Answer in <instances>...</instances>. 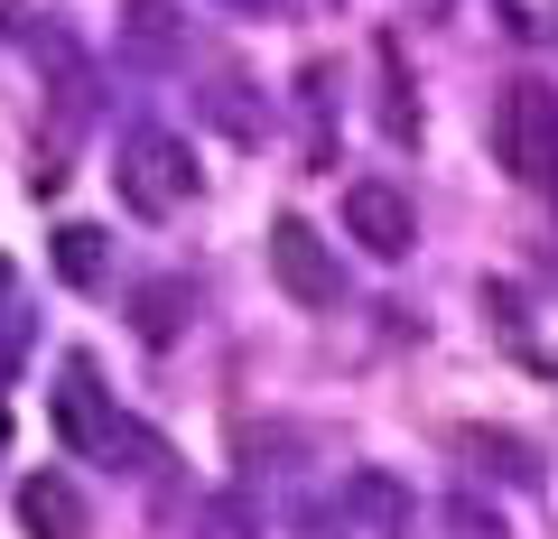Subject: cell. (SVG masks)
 <instances>
[{"instance_id": "6da1fadb", "label": "cell", "mask_w": 558, "mask_h": 539, "mask_svg": "<svg viewBox=\"0 0 558 539\" xmlns=\"http://www.w3.org/2000/svg\"><path fill=\"white\" fill-rule=\"evenodd\" d=\"M494 159H502V177H521V186H539L558 168V84L521 75V84L494 94Z\"/></svg>"}, {"instance_id": "277c9868", "label": "cell", "mask_w": 558, "mask_h": 539, "mask_svg": "<svg viewBox=\"0 0 558 539\" xmlns=\"http://www.w3.org/2000/svg\"><path fill=\"white\" fill-rule=\"evenodd\" d=\"M344 233H354L373 260H400V252L418 242V223H410V196H400L391 177H354V186H344Z\"/></svg>"}, {"instance_id": "8992f818", "label": "cell", "mask_w": 558, "mask_h": 539, "mask_svg": "<svg viewBox=\"0 0 558 539\" xmlns=\"http://www.w3.org/2000/svg\"><path fill=\"white\" fill-rule=\"evenodd\" d=\"M57 428L75 446H112V438H131L121 419H102V400H94V372L84 363H65V391H57Z\"/></svg>"}, {"instance_id": "9c48e42d", "label": "cell", "mask_w": 558, "mask_h": 539, "mask_svg": "<svg viewBox=\"0 0 558 539\" xmlns=\"http://www.w3.org/2000/svg\"><path fill=\"white\" fill-rule=\"evenodd\" d=\"M140 335H149V344L178 335V289H140Z\"/></svg>"}, {"instance_id": "52a82bcc", "label": "cell", "mask_w": 558, "mask_h": 539, "mask_svg": "<svg viewBox=\"0 0 558 539\" xmlns=\"http://www.w3.org/2000/svg\"><path fill=\"white\" fill-rule=\"evenodd\" d=\"M57 270L75 289H102V233H94V223H65V233H57Z\"/></svg>"}, {"instance_id": "7a4b0ae2", "label": "cell", "mask_w": 558, "mask_h": 539, "mask_svg": "<svg viewBox=\"0 0 558 539\" xmlns=\"http://www.w3.org/2000/svg\"><path fill=\"white\" fill-rule=\"evenodd\" d=\"M121 196H131L140 215H178V205L196 196V159H186L168 131H140L131 159H121Z\"/></svg>"}, {"instance_id": "5b68a950", "label": "cell", "mask_w": 558, "mask_h": 539, "mask_svg": "<svg viewBox=\"0 0 558 539\" xmlns=\"http://www.w3.org/2000/svg\"><path fill=\"white\" fill-rule=\"evenodd\" d=\"M20 530L28 539H84V493L65 475H28L20 483Z\"/></svg>"}, {"instance_id": "30bf717a", "label": "cell", "mask_w": 558, "mask_h": 539, "mask_svg": "<svg viewBox=\"0 0 558 539\" xmlns=\"http://www.w3.org/2000/svg\"><path fill=\"white\" fill-rule=\"evenodd\" d=\"M0 28H28V10H20V0H0Z\"/></svg>"}, {"instance_id": "3957f363", "label": "cell", "mask_w": 558, "mask_h": 539, "mask_svg": "<svg viewBox=\"0 0 558 539\" xmlns=\"http://www.w3.org/2000/svg\"><path fill=\"white\" fill-rule=\"evenodd\" d=\"M270 280L289 289L299 307H336V252L317 242V223H307V215H279L270 223Z\"/></svg>"}, {"instance_id": "ba28073f", "label": "cell", "mask_w": 558, "mask_h": 539, "mask_svg": "<svg viewBox=\"0 0 558 539\" xmlns=\"http://www.w3.org/2000/svg\"><path fill=\"white\" fill-rule=\"evenodd\" d=\"M354 512L363 520H400V512H410V493H400L391 475H354Z\"/></svg>"}]
</instances>
